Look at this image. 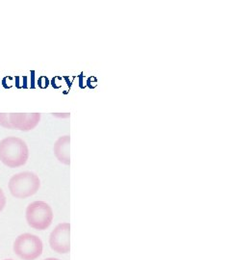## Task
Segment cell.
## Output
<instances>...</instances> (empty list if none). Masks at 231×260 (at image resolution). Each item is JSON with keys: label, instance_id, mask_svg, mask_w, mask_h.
<instances>
[{"label": "cell", "instance_id": "obj_9", "mask_svg": "<svg viewBox=\"0 0 231 260\" xmlns=\"http://www.w3.org/2000/svg\"><path fill=\"white\" fill-rule=\"evenodd\" d=\"M49 80L46 76H41L39 79H38V86L41 88V89H46L48 86H49Z\"/></svg>", "mask_w": 231, "mask_h": 260}, {"label": "cell", "instance_id": "obj_7", "mask_svg": "<svg viewBox=\"0 0 231 260\" xmlns=\"http://www.w3.org/2000/svg\"><path fill=\"white\" fill-rule=\"evenodd\" d=\"M70 147H71V136L65 135L62 136L57 140L54 144V155L64 165H71V153H70Z\"/></svg>", "mask_w": 231, "mask_h": 260}, {"label": "cell", "instance_id": "obj_3", "mask_svg": "<svg viewBox=\"0 0 231 260\" xmlns=\"http://www.w3.org/2000/svg\"><path fill=\"white\" fill-rule=\"evenodd\" d=\"M26 221L28 224L37 231H45L53 221L52 208L45 202H34L26 208Z\"/></svg>", "mask_w": 231, "mask_h": 260}, {"label": "cell", "instance_id": "obj_10", "mask_svg": "<svg viewBox=\"0 0 231 260\" xmlns=\"http://www.w3.org/2000/svg\"><path fill=\"white\" fill-rule=\"evenodd\" d=\"M5 205H6V197L4 195L2 189L0 188V212L4 209Z\"/></svg>", "mask_w": 231, "mask_h": 260}, {"label": "cell", "instance_id": "obj_8", "mask_svg": "<svg viewBox=\"0 0 231 260\" xmlns=\"http://www.w3.org/2000/svg\"><path fill=\"white\" fill-rule=\"evenodd\" d=\"M0 126L6 128V129H12V126L10 124L8 114L6 113H0Z\"/></svg>", "mask_w": 231, "mask_h": 260}, {"label": "cell", "instance_id": "obj_6", "mask_svg": "<svg viewBox=\"0 0 231 260\" xmlns=\"http://www.w3.org/2000/svg\"><path fill=\"white\" fill-rule=\"evenodd\" d=\"M12 129L30 131L34 129L41 121L40 113H11L8 114Z\"/></svg>", "mask_w": 231, "mask_h": 260}, {"label": "cell", "instance_id": "obj_14", "mask_svg": "<svg viewBox=\"0 0 231 260\" xmlns=\"http://www.w3.org/2000/svg\"><path fill=\"white\" fill-rule=\"evenodd\" d=\"M45 260H60V259H57V258H47V259Z\"/></svg>", "mask_w": 231, "mask_h": 260}, {"label": "cell", "instance_id": "obj_2", "mask_svg": "<svg viewBox=\"0 0 231 260\" xmlns=\"http://www.w3.org/2000/svg\"><path fill=\"white\" fill-rule=\"evenodd\" d=\"M10 193L17 199H26L35 195L41 187V180L35 173L22 172L11 177Z\"/></svg>", "mask_w": 231, "mask_h": 260}, {"label": "cell", "instance_id": "obj_1", "mask_svg": "<svg viewBox=\"0 0 231 260\" xmlns=\"http://www.w3.org/2000/svg\"><path fill=\"white\" fill-rule=\"evenodd\" d=\"M29 149L19 137H7L0 141V161L8 168H19L26 164Z\"/></svg>", "mask_w": 231, "mask_h": 260}, {"label": "cell", "instance_id": "obj_11", "mask_svg": "<svg viewBox=\"0 0 231 260\" xmlns=\"http://www.w3.org/2000/svg\"><path fill=\"white\" fill-rule=\"evenodd\" d=\"M52 115H53L54 117H56V118H63V119L71 117V114H69V113H65V114H59V113H55V114H52Z\"/></svg>", "mask_w": 231, "mask_h": 260}, {"label": "cell", "instance_id": "obj_12", "mask_svg": "<svg viewBox=\"0 0 231 260\" xmlns=\"http://www.w3.org/2000/svg\"><path fill=\"white\" fill-rule=\"evenodd\" d=\"M34 79H35V72H34V71H31V88H32V89L35 88Z\"/></svg>", "mask_w": 231, "mask_h": 260}, {"label": "cell", "instance_id": "obj_5", "mask_svg": "<svg viewBox=\"0 0 231 260\" xmlns=\"http://www.w3.org/2000/svg\"><path fill=\"white\" fill-rule=\"evenodd\" d=\"M71 224L59 223L49 236V245L58 253H69L71 251Z\"/></svg>", "mask_w": 231, "mask_h": 260}, {"label": "cell", "instance_id": "obj_13", "mask_svg": "<svg viewBox=\"0 0 231 260\" xmlns=\"http://www.w3.org/2000/svg\"><path fill=\"white\" fill-rule=\"evenodd\" d=\"M22 78H23V80H24V81H23V86H22V88H23V89H26V88H27V83H26V81H27V77H26V76H23Z\"/></svg>", "mask_w": 231, "mask_h": 260}, {"label": "cell", "instance_id": "obj_4", "mask_svg": "<svg viewBox=\"0 0 231 260\" xmlns=\"http://www.w3.org/2000/svg\"><path fill=\"white\" fill-rule=\"evenodd\" d=\"M43 242L33 234L19 235L14 243V251L22 260H35L43 252Z\"/></svg>", "mask_w": 231, "mask_h": 260}, {"label": "cell", "instance_id": "obj_15", "mask_svg": "<svg viewBox=\"0 0 231 260\" xmlns=\"http://www.w3.org/2000/svg\"><path fill=\"white\" fill-rule=\"evenodd\" d=\"M5 260H13V259H5Z\"/></svg>", "mask_w": 231, "mask_h": 260}]
</instances>
